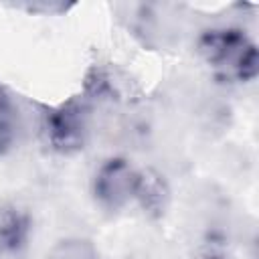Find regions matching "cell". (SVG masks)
I'll list each match as a JSON object with an SVG mask.
<instances>
[{"instance_id":"7a4b0ae2","label":"cell","mask_w":259,"mask_h":259,"mask_svg":"<svg viewBox=\"0 0 259 259\" xmlns=\"http://www.w3.org/2000/svg\"><path fill=\"white\" fill-rule=\"evenodd\" d=\"M140 176L125 158L105 160L93 178V196L107 210H119L138 196Z\"/></svg>"},{"instance_id":"8992f818","label":"cell","mask_w":259,"mask_h":259,"mask_svg":"<svg viewBox=\"0 0 259 259\" xmlns=\"http://www.w3.org/2000/svg\"><path fill=\"white\" fill-rule=\"evenodd\" d=\"M136 198H140L146 208L160 210L162 198H164V182L160 180V176L142 174L140 176V188H138V196Z\"/></svg>"},{"instance_id":"5b68a950","label":"cell","mask_w":259,"mask_h":259,"mask_svg":"<svg viewBox=\"0 0 259 259\" xmlns=\"http://www.w3.org/2000/svg\"><path fill=\"white\" fill-rule=\"evenodd\" d=\"M45 259H97V249L87 237H65L49 249Z\"/></svg>"},{"instance_id":"6da1fadb","label":"cell","mask_w":259,"mask_h":259,"mask_svg":"<svg viewBox=\"0 0 259 259\" xmlns=\"http://www.w3.org/2000/svg\"><path fill=\"white\" fill-rule=\"evenodd\" d=\"M198 51L212 67L239 81H253L259 73L257 47L241 28H212L198 40Z\"/></svg>"},{"instance_id":"9c48e42d","label":"cell","mask_w":259,"mask_h":259,"mask_svg":"<svg viewBox=\"0 0 259 259\" xmlns=\"http://www.w3.org/2000/svg\"><path fill=\"white\" fill-rule=\"evenodd\" d=\"M198 259H229V257L223 255V253H206V255H202V257H198Z\"/></svg>"},{"instance_id":"52a82bcc","label":"cell","mask_w":259,"mask_h":259,"mask_svg":"<svg viewBox=\"0 0 259 259\" xmlns=\"http://www.w3.org/2000/svg\"><path fill=\"white\" fill-rule=\"evenodd\" d=\"M16 138V127H14V117H12V107L0 111V154L6 152Z\"/></svg>"},{"instance_id":"277c9868","label":"cell","mask_w":259,"mask_h":259,"mask_svg":"<svg viewBox=\"0 0 259 259\" xmlns=\"http://www.w3.org/2000/svg\"><path fill=\"white\" fill-rule=\"evenodd\" d=\"M32 223L26 210L6 204L0 206V255H18L26 249Z\"/></svg>"},{"instance_id":"ba28073f","label":"cell","mask_w":259,"mask_h":259,"mask_svg":"<svg viewBox=\"0 0 259 259\" xmlns=\"http://www.w3.org/2000/svg\"><path fill=\"white\" fill-rule=\"evenodd\" d=\"M12 105H10V99H8V95L4 93V89L0 87V111L2 109H10Z\"/></svg>"},{"instance_id":"3957f363","label":"cell","mask_w":259,"mask_h":259,"mask_svg":"<svg viewBox=\"0 0 259 259\" xmlns=\"http://www.w3.org/2000/svg\"><path fill=\"white\" fill-rule=\"evenodd\" d=\"M47 140L57 152L69 154L83 148L85 142V115L77 103H65L51 109L45 119Z\"/></svg>"}]
</instances>
